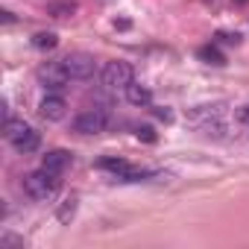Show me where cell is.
Listing matches in <instances>:
<instances>
[{
  "label": "cell",
  "instance_id": "2",
  "mask_svg": "<svg viewBox=\"0 0 249 249\" xmlns=\"http://www.w3.org/2000/svg\"><path fill=\"white\" fill-rule=\"evenodd\" d=\"M229 111V103L223 100H214V103H199V106H191L185 111V123L194 129H202L205 123H214V120H223Z\"/></svg>",
  "mask_w": 249,
  "mask_h": 249
},
{
  "label": "cell",
  "instance_id": "17",
  "mask_svg": "<svg viewBox=\"0 0 249 249\" xmlns=\"http://www.w3.org/2000/svg\"><path fill=\"white\" fill-rule=\"evenodd\" d=\"M144 144H156V132H153V126H138V132H135Z\"/></svg>",
  "mask_w": 249,
  "mask_h": 249
},
{
  "label": "cell",
  "instance_id": "4",
  "mask_svg": "<svg viewBox=\"0 0 249 249\" xmlns=\"http://www.w3.org/2000/svg\"><path fill=\"white\" fill-rule=\"evenodd\" d=\"M62 65H65L71 82H85V79H91L97 73V59L91 53H68L62 59Z\"/></svg>",
  "mask_w": 249,
  "mask_h": 249
},
{
  "label": "cell",
  "instance_id": "15",
  "mask_svg": "<svg viewBox=\"0 0 249 249\" xmlns=\"http://www.w3.org/2000/svg\"><path fill=\"white\" fill-rule=\"evenodd\" d=\"M53 18H71L73 12H76V3L73 0H62V3H50V9H47Z\"/></svg>",
  "mask_w": 249,
  "mask_h": 249
},
{
  "label": "cell",
  "instance_id": "14",
  "mask_svg": "<svg viewBox=\"0 0 249 249\" xmlns=\"http://www.w3.org/2000/svg\"><path fill=\"white\" fill-rule=\"evenodd\" d=\"M196 56H199L202 62H208V65H217V68H220V65H226V56H223V53H220L214 44H205V47H199V50H196Z\"/></svg>",
  "mask_w": 249,
  "mask_h": 249
},
{
  "label": "cell",
  "instance_id": "16",
  "mask_svg": "<svg viewBox=\"0 0 249 249\" xmlns=\"http://www.w3.org/2000/svg\"><path fill=\"white\" fill-rule=\"evenodd\" d=\"M9 246H21V249H24V237H15V234H0V249H9Z\"/></svg>",
  "mask_w": 249,
  "mask_h": 249
},
{
  "label": "cell",
  "instance_id": "6",
  "mask_svg": "<svg viewBox=\"0 0 249 249\" xmlns=\"http://www.w3.org/2000/svg\"><path fill=\"white\" fill-rule=\"evenodd\" d=\"M36 76H38V82H41L47 91H62V88L71 82V76H68L62 59H59V62H44V65L36 71Z\"/></svg>",
  "mask_w": 249,
  "mask_h": 249
},
{
  "label": "cell",
  "instance_id": "10",
  "mask_svg": "<svg viewBox=\"0 0 249 249\" xmlns=\"http://www.w3.org/2000/svg\"><path fill=\"white\" fill-rule=\"evenodd\" d=\"M9 144H12L18 153H24V156H27V153H36V150H38V144H41V135H38L33 126H27V129H24L18 138H12Z\"/></svg>",
  "mask_w": 249,
  "mask_h": 249
},
{
  "label": "cell",
  "instance_id": "1",
  "mask_svg": "<svg viewBox=\"0 0 249 249\" xmlns=\"http://www.w3.org/2000/svg\"><path fill=\"white\" fill-rule=\"evenodd\" d=\"M59 176H62V173H53V170L38 167V170H33V173L24 176V194H27L30 199H36V202H47V199L56 196V191H59V185H62Z\"/></svg>",
  "mask_w": 249,
  "mask_h": 249
},
{
  "label": "cell",
  "instance_id": "18",
  "mask_svg": "<svg viewBox=\"0 0 249 249\" xmlns=\"http://www.w3.org/2000/svg\"><path fill=\"white\" fill-rule=\"evenodd\" d=\"M234 120H237V123H243V126H249V103H246V106H240V108H234Z\"/></svg>",
  "mask_w": 249,
  "mask_h": 249
},
{
  "label": "cell",
  "instance_id": "11",
  "mask_svg": "<svg viewBox=\"0 0 249 249\" xmlns=\"http://www.w3.org/2000/svg\"><path fill=\"white\" fill-rule=\"evenodd\" d=\"M76 208H79V194H68V196L59 202V208H56V220H59L62 226H71L73 217H76Z\"/></svg>",
  "mask_w": 249,
  "mask_h": 249
},
{
  "label": "cell",
  "instance_id": "20",
  "mask_svg": "<svg viewBox=\"0 0 249 249\" xmlns=\"http://www.w3.org/2000/svg\"><path fill=\"white\" fill-rule=\"evenodd\" d=\"M156 117L164 120V123H170V120H173V111H170V108H156Z\"/></svg>",
  "mask_w": 249,
  "mask_h": 249
},
{
  "label": "cell",
  "instance_id": "21",
  "mask_svg": "<svg viewBox=\"0 0 249 249\" xmlns=\"http://www.w3.org/2000/svg\"><path fill=\"white\" fill-rule=\"evenodd\" d=\"M3 21H6V24H12V21H15V15H12L9 9H3Z\"/></svg>",
  "mask_w": 249,
  "mask_h": 249
},
{
  "label": "cell",
  "instance_id": "19",
  "mask_svg": "<svg viewBox=\"0 0 249 249\" xmlns=\"http://www.w3.org/2000/svg\"><path fill=\"white\" fill-rule=\"evenodd\" d=\"M217 41H223V44H240V33H217Z\"/></svg>",
  "mask_w": 249,
  "mask_h": 249
},
{
  "label": "cell",
  "instance_id": "7",
  "mask_svg": "<svg viewBox=\"0 0 249 249\" xmlns=\"http://www.w3.org/2000/svg\"><path fill=\"white\" fill-rule=\"evenodd\" d=\"M38 114H41L44 120H62V117L68 114V103H65V97H59V94H47V97L38 103Z\"/></svg>",
  "mask_w": 249,
  "mask_h": 249
},
{
  "label": "cell",
  "instance_id": "5",
  "mask_svg": "<svg viewBox=\"0 0 249 249\" xmlns=\"http://www.w3.org/2000/svg\"><path fill=\"white\" fill-rule=\"evenodd\" d=\"M73 132H79V135H100V132H106V126H108V114L103 111V108H85V111H79L76 117H73Z\"/></svg>",
  "mask_w": 249,
  "mask_h": 249
},
{
  "label": "cell",
  "instance_id": "22",
  "mask_svg": "<svg viewBox=\"0 0 249 249\" xmlns=\"http://www.w3.org/2000/svg\"><path fill=\"white\" fill-rule=\"evenodd\" d=\"M205 3H208V6H214V3H220V0H205Z\"/></svg>",
  "mask_w": 249,
  "mask_h": 249
},
{
  "label": "cell",
  "instance_id": "13",
  "mask_svg": "<svg viewBox=\"0 0 249 249\" xmlns=\"http://www.w3.org/2000/svg\"><path fill=\"white\" fill-rule=\"evenodd\" d=\"M56 44H59V36L56 33H36L33 36V47L36 50H41V53H47V50H56Z\"/></svg>",
  "mask_w": 249,
  "mask_h": 249
},
{
  "label": "cell",
  "instance_id": "12",
  "mask_svg": "<svg viewBox=\"0 0 249 249\" xmlns=\"http://www.w3.org/2000/svg\"><path fill=\"white\" fill-rule=\"evenodd\" d=\"M97 167L100 170H108V173H114V179H123L129 170H132V164L126 161V159H114V156H106V159H100L97 161Z\"/></svg>",
  "mask_w": 249,
  "mask_h": 249
},
{
  "label": "cell",
  "instance_id": "9",
  "mask_svg": "<svg viewBox=\"0 0 249 249\" xmlns=\"http://www.w3.org/2000/svg\"><path fill=\"white\" fill-rule=\"evenodd\" d=\"M123 94H126V103H132V106H138V108L153 106V91H150L147 85H141V82H129L126 88H123Z\"/></svg>",
  "mask_w": 249,
  "mask_h": 249
},
{
  "label": "cell",
  "instance_id": "8",
  "mask_svg": "<svg viewBox=\"0 0 249 249\" xmlns=\"http://www.w3.org/2000/svg\"><path fill=\"white\" fill-rule=\"evenodd\" d=\"M71 161H73V156L68 150H47V156L41 159V167L53 170V173H65L71 167Z\"/></svg>",
  "mask_w": 249,
  "mask_h": 249
},
{
  "label": "cell",
  "instance_id": "3",
  "mask_svg": "<svg viewBox=\"0 0 249 249\" xmlns=\"http://www.w3.org/2000/svg\"><path fill=\"white\" fill-rule=\"evenodd\" d=\"M100 82L103 88H111V91H123L129 82H135V68L129 62H123V59H114V62H106L103 65V73H100Z\"/></svg>",
  "mask_w": 249,
  "mask_h": 249
}]
</instances>
